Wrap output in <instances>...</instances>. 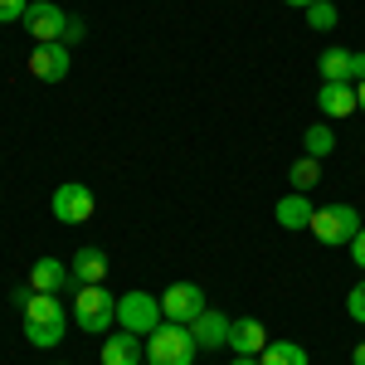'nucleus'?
I'll list each match as a JSON object with an SVG mask.
<instances>
[{"mask_svg": "<svg viewBox=\"0 0 365 365\" xmlns=\"http://www.w3.org/2000/svg\"><path fill=\"white\" fill-rule=\"evenodd\" d=\"M346 317H351V322H361V327H365V278L356 282L351 292H346Z\"/></svg>", "mask_w": 365, "mask_h": 365, "instance_id": "obj_22", "label": "nucleus"}, {"mask_svg": "<svg viewBox=\"0 0 365 365\" xmlns=\"http://www.w3.org/2000/svg\"><path fill=\"white\" fill-rule=\"evenodd\" d=\"M273 215H278V225L287 229V234H302V229H312V215H317V205H312L302 190H292V195H282L278 205H273Z\"/></svg>", "mask_w": 365, "mask_h": 365, "instance_id": "obj_13", "label": "nucleus"}, {"mask_svg": "<svg viewBox=\"0 0 365 365\" xmlns=\"http://www.w3.org/2000/svg\"><path fill=\"white\" fill-rule=\"evenodd\" d=\"M73 322H78V331H88V336H108L113 322H117V297L103 282L73 287Z\"/></svg>", "mask_w": 365, "mask_h": 365, "instance_id": "obj_2", "label": "nucleus"}, {"mask_svg": "<svg viewBox=\"0 0 365 365\" xmlns=\"http://www.w3.org/2000/svg\"><path fill=\"white\" fill-rule=\"evenodd\" d=\"M161 322H166V317H161V297H151V292H141V287H132V292L117 297V327H122V331L151 336Z\"/></svg>", "mask_w": 365, "mask_h": 365, "instance_id": "obj_5", "label": "nucleus"}, {"mask_svg": "<svg viewBox=\"0 0 365 365\" xmlns=\"http://www.w3.org/2000/svg\"><path fill=\"white\" fill-rule=\"evenodd\" d=\"M317 68H322V83H351V49H341V44L322 49Z\"/></svg>", "mask_w": 365, "mask_h": 365, "instance_id": "obj_18", "label": "nucleus"}, {"mask_svg": "<svg viewBox=\"0 0 365 365\" xmlns=\"http://www.w3.org/2000/svg\"><path fill=\"white\" fill-rule=\"evenodd\" d=\"M93 210H98V200H93L88 185H78V180L54 185V220H58V225H88Z\"/></svg>", "mask_w": 365, "mask_h": 365, "instance_id": "obj_8", "label": "nucleus"}, {"mask_svg": "<svg viewBox=\"0 0 365 365\" xmlns=\"http://www.w3.org/2000/svg\"><path fill=\"white\" fill-rule=\"evenodd\" d=\"M258 365H312V356H307L302 341H268Z\"/></svg>", "mask_w": 365, "mask_h": 365, "instance_id": "obj_17", "label": "nucleus"}, {"mask_svg": "<svg viewBox=\"0 0 365 365\" xmlns=\"http://www.w3.org/2000/svg\"><path fill=\"white\" fill-rule=\"evenodd\" d=\"M29 10V0H0V25H20Z\"/></svg>", "mask_w": 365, "mask_h": 365, "instance_id": "obj_23", "label": "nucleus"}, {"mask_svg": "<svg viewBox=\"0 0 365 365\" xmlns=\"http://www.w3.org/2000/svg\"><path fill=\"white\" fill-rule=\"evenodd\" d=\"M20 312H25V317H20L25 341H29V346H39V351L58 346L63 331H68V312H63V302H58L54 292H29Z\"/></svg>", "mask_w": 365, "mask_h": 365, "instance_id": "obj_1", "label": "nucleus"}, {"mask_svg": "<svg viewBox=\"0 0 365 365\" xmlns=\"http://www.w3.org/2000/svg\"><path fill=\"white\" fill-rule=\"evenodd\" d=\"M68 68H73V54H68L63 39H58V44H34V49H29V73H34L39 83H63Z\"/></svg>", "mask_w": 365, "mask_h": 365, "instance_id": "obj_9", "label": "nucleus"}, {"mask_svg": "<svg viewBox=\"0 0 365 365\" xmlns=\"http://www.w3.org/2000/svg\"><path fill=\"white\" fill-rule=\"evenodd\" d=\"M68 10H58L54 0H29V10H25V20L20 25L29 29V39L34 44H58L63 39V29H68Z\"/></svg>", "mask_w": 365, "mask_h": 365, "instance_id": "obj_7", "label": "nucleus"}, {"mask_svg": "<svg viewBox=\"0 0 365 365\" xmlns=\"http://www.w3.org/2000/svg\"><path fill=\"white\" fill-rule=\"evenodd\" d=\"M361 210L356 205H346V200H336V205H322L317 215H312V234L327 244V249H336V244H351L356 234H361Z\"/></svg>", "mask_w": 365, "mask_h": 365, "instance_id": "obj_4", "label": "nucleus"}, {"mask_svg": "<svg viewBox=\"0 0 365 365\" xmlns=\"http://www.w3.org/2000/svg\"><path fill=\"white\" fill-rule=\"evenodd\" d=\"M365 78V49H351V83Z\"/></svg>", "mask_w": 365, "mask_h": 365, "instance_id": "obj_26", "label": "nucleus"}, {"mask_svg": "<svg viewBox=\"0 0 365 365\" xmlns=\"http://www.w3.org/2000/svg\"><path fill=\"white\" fill-rule=\"evenodd\" d=\"M351 365H365V341L356 346V351H351Z\"/></svg>", "mask_w": 365, "mask_h": 365, "instance_id": "obj_27", "label": "nucleus"}, {"mask_svg": "<svg viewBox=\"0 0 365 365\" xmlns=\"http://www.w3.org/2000/svg\"><path fill=\"white\" fill-rule=\"evenodd\" d=\"M146 361V341L132 331H117L103 341V365H141Z\"/></svg>", "mask_w": 365, "mask_h": 365, "instance_id": "obj_15", "label": "nucleus"}, {"mask_svg": "<svg viewBox=\"0 0 365 365\" xmlns=\"http://www.w3.org/2000/svg\"><path fill=\"white\" fill-rule=\"evenodd\" d=\"M317 108H322V117H331V122H341V117L361 113L356 108V83H322V93H317Z\"/></svg>", "mask_w": 365, "mask_h": 365, "instance_id": "obj_14", "label": "nucleus"}, {"mask_svg": "<svg viewBox=\"0 0 365 365\" xmlns=\"http://www.w3.org/2000/svg\"><path fill=\"white\" fill-rule=\"evenodd\" d=\"M68 273H73V287H93V282H103V273H108V253H103V249H78V253H73V263H68Z\"/></svg>", "mask_w": 365, "mask_h": 365, "instance_id": "obj_16", "label": "nucleus"}, {"mask_svg": "<svg viewBox=\"0 0 365 365\" xmlns=\"http://www.w3.org/2000/svg\"><path fill=\"white\" fill-rule=\"evenodd\" d=\"M190 336H195L200 351H229V317L215 312V307H205L195 322H190Z\"/></svg>", "mask_w": 365, "mask_h": 365, "instance_id": "obj_10", "label": "nucleus"}, {"mask_svg": "<svg viewBox=\"0 0 365 365\" xmlns=\"http://www.w3.org/2000/svg\"><path fill=\"white\" fill-rule=\"evenodd\" d=\"M282 5H292V10H307L312 0H282Z\"/></svg>", "mask_w": 365, "mask_h": 365, "instance_id": "obj_30", "label": "nucleus"}, {"mask_svg": "<svg viewBox=\"0 0 365 365\" xmlns=\"http://www.w3.org/2000/svg\"><path fill=\"white\" fill-rule=\"evenodd\" d=\"M263 346H268V327H263L258 317L229 322V351H234V356H263Z\"/></svg>", "mask_w": 365, "mask_h": 365, "instance_id": "obj_11", "label": "nucleus"}, {"mask_svg": "<svg viewBox=\"0 0 365 365\" xmlns=\"http://www.w3.org/2000/svg\"><path fill=\"white\" fill-rule=\"evenodd\" d=\"M356 108H361V113H365V78H361V83H356Z\"/></svg>", "mask_w": 365, "mask_h": 365, "instance_id": "obj_28", "label": "nucleus"}, {"mask_svg": "<svg viewBox=\"0 0 365 365\" xmlns=\"http://www.w3.org/2000/svg\"><path fill=\"white\" fill-rule=\"evenodd\" d=\"M63 287H73V273H68V263H58V258H34L29 263V292H63Z\"/></svg>", "mask_w": 365, "mask_h": 365, "instance_id": "obj_12", "label": "nucleus"}, {"mask_svg": "<svg viewBox=\"0 0 365 365\" xmlns=\"http://www.w3.org/2000/svg\"><path fill=\"white\" fill-rule=\"evenodd\" d=\"M200 346L190 336V327H175V322H161L151 336H146V365H195Z\"/></svg>", "mask_w": 365, "mask_h": 365, "instance_id": "obj_3", "label": "nucleus"}, {"mask_svg": "<svg viewBox=\"0 0 365 365\" xmlns=\"http://www.w3.org/2000/svg\"><path fill=\"white\" fill-rule=\"evenodd\" d=\"M302 151H307V156H317V161H327V156L336 151V137H331V127H327V122L307 127V132H302Z\"/></svg>", "mask_w": 365, "mask_h": 365, "instance_id": "obj_20", "label": "nucleus"}, {"mask_svg": "<svg viewBox=\"0 0 365 365\" xmlns=\"http://www.w3.org/2000/svg\"><path fill=\"white\" fill-rule=\"evenodd\" d=\"M346 249H351V258H356V268L365 273V225H361V234H356V239H351Z\"/></svg>", "mask_w": 365, "mask_h": 365, "instance_id": "obj_25", "label": "nucleus"}, {"mask_svg": "<svg viewBox=\"0 0 365 365\" xmlns=\"http://www.w3.org/2000/svg\"><path fill=\"white\" fill-rule=\"evenodd\" d=\"M287 180H292V190H302V195H312V185L322 180V161L302 151V156H297V161L287 166Z\"/></svg>", "mask_w": 365, "mask_h": 365, "instance_id": "obj_19", "label": "nucleus"}, {"mask_svg": "<svg viewBox=\"0 0 365 365\" xmlns=\"http://www.w3.org/2000/svg\"><path fill=\"white\" fill-rule=\"evenodd\" d=\"M302 15H307V29H336V5H331V0H312L307 10H302Z\"/></svg>", "mask_w": 365, "mask_h": 365, "instance_id": "obj_21", "label": "nucleus"}, {"mask_svg": "<svg viewBox=\"0 0 365 365\" xmlns=\"http://www.w3.org/2000/svg\"><path fill=\"white\" fill-rule=\"evenodd\" d=\"M205 307H210V297H205L200 282H170L166 292H161V317L175 322V327H190Z\"/></svg>", "mask_w": 365, "mask_h": 365, "instance_id": "obj_6", "label": "nucleus"}, {"mask_svg": "<svg viewBox=\"0 0 365 365\" xmlns=\"http://www.w3.org/2000/svg\"><path fill=\"white\" fill-rule=\"evenodd\" d=\"M58 365H63V361H58Z\"/></svg>", "mask_w": 365, "mask_h": 365, "instance_id": "obj_31", "label": "nucleus"}, {"mask_svg": "<svg viewBox=\"0 0 365 365\" xmlns=\"http://www.w3.org/2000/svg\"><path fill=\"white\" fill-rule=\"evenodd\" d=\"M83 34H88V25L78 20V15H73V20H68V29H63V44L73 49V44H83Z\"/></svg>", "mask_w": 365, "mask_h": 365, "instance_id": "obj_24", "label": "nucleus"}, {"mask_svg": "<svg viewBox=\"0 0 365 365\" xmlns=\"http://www.w3.org/2000/svg\"><path fill=\"white\" fill-rule=\"evenodd\" d=\"M229 365H258V356H234Z\"/></svg>", "mask_w": 365, "mask_h": 365, "instance_id": "obj_29", "label": "nucleus"}]
</instances>
